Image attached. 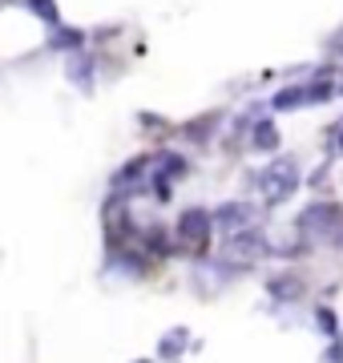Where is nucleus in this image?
I'll return each mask as SVG.
<instances>
[{
  "mask_svg": "<svg viewBox=\"0 0 343 363\" xmlns=\"http://www.w3.org/2000/svg\"><path fill=\"white\" fill-rule=\"evenodd\" d=\"M331 97H339V81H331L327 73H315L311 81L299 85H283L279 93H271V109L275 113H295V109H311V105H327Z\"/></svg>",
  "mask_w": 343,
  "mask_h": 363,
  "instance_id": "f257e3e1",
  "label": "nucleus"
},
{
  "mask_svg": "<svg viewBox=\"0 0 343 363\" xmlns=\"http://www.w3.org/2000/svg\"><path fill=\"white\" fill-rule=\"evenodd\" d=\"M295 230L303 242H339L343 238V206L339 202H311L299 210Z\"/></svg>",
  "mask_w": 343,
  "mask_h": 363,
  "instance_id": "f03ea898",
  "label": "nucleus"
},
{
  "mask_svg": "<svg viewBox=\"0 0 343 363\" xmlns=\"http://www.w3.org/2000/svg\"><path fill=\"white\" fill-rule=\"evenodd\" d=\"M251 186H254V190H263V198L271 202V206H279V202H287V198L303 186L299 162H291V157H275L271 166H263L259 174H251Z\"/></svg>",
  "mask_w": 343,
  "mask_h": 363,
  "instance_id": "7ed1b4c3",
  "label": "nucleus"
},
{
  "mask_svg": "<svg viewBox=\"0 0 343 363\" xmlns=\"http://www.w3.org/2000/svg\"><path fill=\"white\" fill-rule=\"evenodd\" d=\"M210 234H214V210H206V206L182 210L178 222H174V242H182L190 250H206L210 247Z\"/></svg>",
  "mask_w": 343,
  "mask_h": 363,
  "instance_id": "20e7f679",
  "label": "nucleus"
},
{
  "mask_svg": "<svg viewBox=\"0 0 343 363\" xmlns=\"http://www.w3.org/2000/svg\"><path fill=\"white\" fill-rule=\"evenodd\" d=\"M154 162H158V154H137V157H130V162H125V166H121L118 174H113V178H109V190H113V198L145 194Z\"/></svg>",
  "mask_w": 343,
  "mask_h": 363,
  "instance_id": "39448f33",
  "label": "nucleus"
},
{
  "mask_svg": "<svg viewBox=\"0 0 343 363\" xmlns=\"http://www.w3.org/2000/svg\"><path fill=\"white\" fill-rule=\"evenodd\" d=\"M186 169H190V162H186L182 154H174V150H162L158 162H154V169H150V190H154V198H158V202H170L174 182L186 178Z\"/></svg>",
  "mask_w": 343,
  "mask_h": 363,
  "instance_id": "423d86ee",
  "label": "nucleus"
},
{
  "mask_svg": "<svg viewBox=\"0 0 343 363\" xmlns=\"http://www.w3.org/2000/svg\"><path fill=\"white\" fill-rule=\"evenodd\" d=\"M254 218H259V210L251 206V202H238V198H230V202H223V206H214V226L226 234L242 230V226H254Z\"/></svg>",
  "mask_w": 343,
  "mask_h": 363,
  "instance_id": "0eeeda50",
  "label": "nucleus"
},
{
  "mask_svg": "<svg viewBox=\"0 0 343 363\" xmlns=\"http://www.w3.org/2000/svg\"><path fill=\"white\" fill-rule=\"evenodd\" d=\"M65 77L73 89L81 93H93V85H97V57L93 52H69V61H65Z\"/></svg>",
  "mask_w": 343,
  "mask_h": 363,
  "instance_id": "6e6552de",
  "label": "nucleus"
},
{
  "mask_svg": "<svg viewBox=\"0 0 343 363\" xmlns=\"http://www.w3.org/2000/svg\"><path fill=\"white\" fill-rule=\"evenodd\" d=\"M230 255H247V259H263V255H275V247L266 242V234L259 226H242V230L230 234Z\"/></svg>",
  "mask_w": 343,
  "mask_h": 363,
  "instance_id": "1a4fd4ad",
  "label": "nucleus"
},
{
  "mask_svg": "<svg viewBox=\"0 0 343 363\" xmlns=\"http://www.w3.org/2000/svg\"><path fill=\"white\" fill-rule=\"evenodd\" d=\"M85 40H89L85 28H73V25H65V21H61L57 28H49V49L53 52H81Z\"/></svg>",
  "mask_w": 343,
  "mask_h": 363,
  "instance_id": "9d476101",
  "label": "nucleus"
},
{
  "mask_svg": "<svg viewBox=\"0 0 343 363\" xmlns=\"http://www.w3.org/2000/svg\"><path fill=\"white\" fill-rule=\"evenodd\" d=\"M303 279L299 274H275V279H266V295L275 298V303H295V298H303Z\"/></svg>",
  "mask_w": 343,
  "mask_h": 363,
  "instance_id": "9b49d317",
  "label": "nucleus"
},
{
  "mask_svg": "<svg viewBox=\"0 0 343 363\" xmlns=\"http://www.w3.org/2000/svg\"><path fill=\"white\" fill-rule=\"evenodd\" d=\"M279 142H283V138H279V125L271 121V117H259V121L251 125V150L254 154H275Z\"/></svg>",
  "mask_w": 343,
  "mask_h": 363,
  "instance_id": "f8f14e48",
  "label": "nucleus"
},
{
  "mask_svg": "<svg viewBox=\"0 0 343 363\" xmlns=\"http://www.w3.org/2000/svg\"><path fill=\"white\" fill-rule=\"evenodd\" d=\"M218 121H223V109H214V113H202L194 117V121H186L182 125V138H190V142H206V138H214L218 133Z\"/></svg>",
  "mask_w": 343,
  "mask_h": 363,
  "instance_id": "ddd939ff",
  "label": "nucleus"
},
{
  "mask_svg": "<svg viewBox=\"0 0 343 363\" xmlns=\"http://www.w3.org/2000/svg\"><path fill=\"white\" fill-rule=\"evenodd\" d=\"M186 347H190V331L186 327H170L158 343V355L162 359H178V355H186Z\"/></svg>",
  "mask_w": 343,
  "mask_h": 363,
  "instance_id": "4468645a",
  "label": "nucleus"
},
{
  "mask_svg": "<svg viewBox=\"0 0 343 363\" xmlns=\"http://www.w3.org/2000/svg\"><path fill=\"white\" fill-rule=\"evenodd\" d=\"M21 9H28L40 25H49V28L61 25V9H57V0H21Z\"/></svg>",
  "mask_w": 343,
  "mask_h": 363,
  "instance_id": "2eb2a0df",
  "label": "nucleus"
},
{
  "mask_svg": "<svg viewBox=\"0 0 343 363\" xmlns=\"http://www.w3.org/2000/svg\"><path fill=\"white\" fill-rule=\"evenodd\" d=\"M315 327L319 331H323V335H339V319H335V311H331V307H315Z\"/></svg>",
  "mask_w": 343,
  "mask_h": 363,
  "instance_id": "dca6fc26",
  "label": "nucleus"
},
{
  "mask_svg": "<svg viewBox=\"0 0 343 363\" xmlns=\"http://www.w3.org/2000/svg\"><path fill=\"white\" fill-rule=\"evenodd\" d=\"M343 154V117L339 121H331V130H327V157Z\"/></svg>",
  "mask_w": 343,
  "mask_h": 363,
  "instance_id": "f3484780",
  "label": "nucleus"
},
{
  "mask_svg": "<svg viewBox=\"0 0 343 363\" xmlns=\"http://www.w3.org/2000/svg\"><path fill=\"white\" fill-rule=\"evenodd\" d=\"M323 52H327V57H343V28H335V33L323 40Z\"/></svg>",
  "mask_w": 343,
  "mask_h": 363,
  "instance_id": "a211bd4d",
  "label": "nucleus"
},
{
  "mask_svg": "<svg viewBox=\"0 0 343 363\" xmlns=\"http://www.w3.org/2000/svg\"><path fill=\"white\" fill-rule=\"evenodd\" d=\"M319 363H343V339L339 335L327 343V351H323V359H319Z\"/></svg>",
  "mask_w": 343,
  "mask_h": 363,
  "instance_id": "6ab92c4d",
  "label": "nucleus"
},
{
  "mask_svg": "<svg viewBox=\"0 0 343 363\" xmlns=\"http://www.w3.org/2000/svg\"><path fill=\"white\" fill-rule=\"evenodd\" d=\"M133 363H154V359H133Z\"/></svg>",
  "mask_w": 343,
  "mask_h": 363,
  "instance_id": "aec40b11",
  "label": "nucleus"
}]
</instances>
